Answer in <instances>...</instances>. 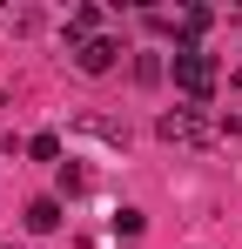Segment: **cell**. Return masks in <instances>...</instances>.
<instances>
[{
	"instance_id": "cell-12",
	"label": "cell",
	"mask_w": 242,
	"mask_h": 249,
	"mask_svg": "<svg viewBox=\"0 0 242 249\" xmlns=\"http://www.w3.org/2000/svg\"><path fill=\"white\" fill-rule=\"evenodd\" d=\"M7 249H20V243H7Z\"/></svg>"
},
{
	"instance_id": "cell-4",
	"label": "cell",
	"mask_w": 242,
	"mask_h": 249,
	"mask_svg": "<svg viewBox=\"0 0 242 249\" xmlns=\"http://www.w3.org/2000/svg\"><path fill=\"white\" fill-rule=\"evenodd\" d=\"M208 27H215V14H208V7H182V20H175V47H202Z\"/></svg>"
},
{
	"instance_id": "cell-1",
	"label": "cell",
	"mask_w": 242,
	"mask_h": 249,
	"mask_svg": "<svg viewBox=\"0 0 242 249\" xmlns=\"http://www.w3.org/2000/svg\"><path fill=\"white\" fill-rule=\"evenodd\" d=\"M168 68H175V88L189 94V108H202V101L215 94V74H222L208 47H175V61H168Z\"/></svg>"
},
{
	"instance_id": "cell-9",
	"label": "cell",
	"mask_w": 242,
	"mask_h": 249,
	"mask_svg": "<svg viewBox=\"0 0 242 249\" xmlns=\"http://www.w3.org/2000/svg\"><path fill=\"white\" fill-rule=\"evenodd\" d=\"M81 135H101V142H128V128H115V122H101V115H87V122H81Z\"/></svg>"
},
{
	"instance_id": "cell-3",
	"label": "cell",
	"mask_w": 242,
	"mask_h": 249,
	"mask_svg": "<svg viewBox=\"0 0 242 249\" xmlns=\"http://www.w3.org/2000/svg\"><path fill=\"white\" fill-rule=\"evenodd\" d=\"M115 61H121V41H108V34H94V41L74 47V68H81V74H108Z\"/></svg>"
},
{
	"instance_id": "cell-5",
	"label": "cell",
	"mask_w": 242,
	"mask_h": 249,
	"mask_svg": "<svg viewBox=\"0 0 242 249\" xmlns=\"http://www.w3.org/2000/svg\"><path fill=\"white\" fill-rule=\"evenodd\" d=\"M27 229H34V236L61 229V202H54V196H34V202H27Z\"/></svg>"
},
{
	"instance_id": "cell-2",
	"label": "cell",
	"mask_w": 242,
	"mask_h": 249,
	"mask_svg": "<svg viewBox=\"0 0 242 249\" xmlns=\"http://www.w3.org/2000/svg\"><path fill=\"white\" fill-rule=\"evenodd\" d=\"M155 135L161 142H182V148H208V142L222 135V122H208L202 108H168V115L155 122Z\"/></svg>"
},
{
	"instance_id": "cell-8",
	"label": "cell",
	"mask_w": 242,
	"mask_h": 249,
	"mask_svg": "<svg viewBox=\"0 0 242 249\" xmlns=\"http://www.w3.org/2000/svg\"><path fill=\"white\" fill-rule=\"evenodd\" d=\"M27 155H34V162H54V168H61V135H34V142H27Z\"/></svg>"
},
{
	"instance_id": "cell-7",
	"label": "cell",
	"mask_w": 242,
	"mask_h": 249,
	"mask_svg": "<svg viewBox=\"0 0 242 249\" xmlns=\"http://www.w3.org/2000/svg\"><path fill=\"white\" fill-rule=\"evenodd\" d=\"M54 182H61V196H81V189H87V168H81V162H61Z\"/></svg>"
},
{
	"instance_id": "cell-6",
	"label": "cell",
	"mask_w": 242,
	"mask_h": 249,
	"mask_svg": "<svg viewBox=\"0 0 242 249\" xmlns=\"http://www.w3.org/2000/svg\"><path fill=\"white\" fill-rule=\"evenodd\" d=\"M94 34H101V7H74V14H68V41H94Z\"/></svg>"
},
{
	"instance_id": "cell-11",
	"label": "cell",
	"mask_w": 242,
	"mask_h": 249,
	"mask_svg": "<svg viewBox=\"0 0 242 249\" xmlns=\"http://www.w3.org/2000/svg\"><path fill=\"white\" fill-rule=\"evenodd\" d=\"M135 81H141V88L161 81V54H141V61H135Z\"/></svg>"
},
{
	"instance_id": "cell-10",
	"label": "cell",
	"mask_w": 242,
	"mask_h": 249,
	"mask_svg": "<svg viewBox=\"0 0 242 249\" xmlns=\"http://www.w3.org/2000/svg\"><path fill=\"white\" fill-rule=\"evenodd\" d=\"M115 236H121V243L141 236V209H121V215H115Z\"/></svg>"
}]
</instances>
